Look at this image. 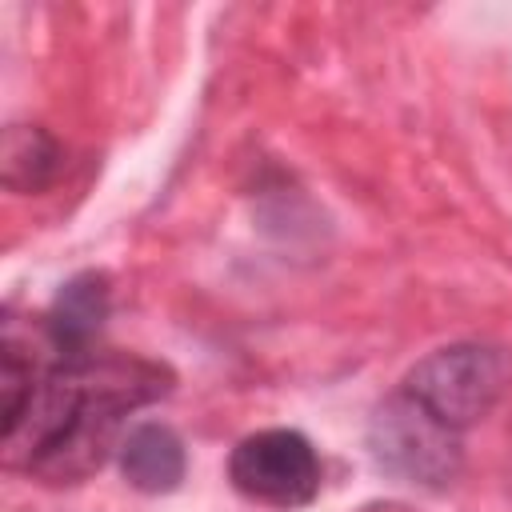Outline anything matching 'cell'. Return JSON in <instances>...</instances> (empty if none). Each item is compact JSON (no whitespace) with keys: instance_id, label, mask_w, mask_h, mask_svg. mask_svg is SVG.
Here are the masks:
<instances>
[{"instance_id":"6da1fadb","label":"cell","mask_w":512,"mask_h":512,"mask_svg":"<svg viewBox=\"0 0 512 512\" xmlns=\"http://www.w3.org/2000/svg\"><path fill=\"white\" fill-rule=\"evenodd\" d=\"M512 380V356L500 344L460 340L428 352L408 376L404 392L456 432L484 420Z\"/></svg>"},{"instance_id":"7a4b0ae2","label":"cell","mask_w":512,"mask_h":512,"mask_svg":"<svg viewBox=\"0 0 512 512\" xmlns=\"http://www.w3.org/2000/svg\"><path fill=\"white\" fill-rule=\"evenodd\" d=\"M368 452L376 468L416 488H448L464 468V444L452 424L432 416L404 388L368 420Z\"/></svg>"},{"instance_id":"3957f363","label":"cell","mask_w":512,"mask_h":512,"mask_svg":"<svg viewBox=\"0 0 512 512\" xmlns=\"http://www.w3.org/2000/svg\"><path fill=\"white\" fill-rule=\"evenodd\" d=\"M228 480L240 496L268 508H300L320 492V456L296 428L244 436L228 456Z\"/></svg>"},{"instance_id":"277c9868","label":"cell","mask_w":512,"mask_h":512,"mask_svg":"<svg viewBox=\"0 0 512 512\" xmlns=\"http://www.w3.org/2000/svg\"><path fill=\"white\" fill-rule=\"evenodd\" d=\"M108 308H112V292L100 272H80L68 284H60V292L52 296V304L40 320L52 352L64 360L92 356L100 328L108 320Z\"/></svg>"},{"instance_id":"5b68a950","label":"cell","mask_w":512,"mask_h":512,"mask_svg":"<svg viewBox=\"0 0 512 512\" xmlns=\"http://www.w3.org/2000/svg\"><path fill=\"white\" fill-rule=\"evenodd\" d=\"M120 472L136 492L148 496H164L176 492L184 472H188V456H184V440L160 424V420H140L124 432L120 448H116Z\"/></svg>"},{"instance_id":"8992f818","label":"cell","mask_w":512,"mask_h":512,"mask_svg":"<svg viewBox=\"0 0 512 512\" xmlns=\"http://www.w3.org/2000/svg\"><path fill=\"white\" fill-rule=\"evenodd\" d=\"M60 144L40 124H12L4 128L0 144V180L8 192H44L60 172Z\"/></svg>"}]
</instances>
